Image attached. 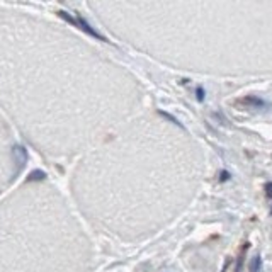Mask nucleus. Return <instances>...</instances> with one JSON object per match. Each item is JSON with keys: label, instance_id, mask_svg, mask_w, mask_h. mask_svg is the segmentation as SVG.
<instances>
[{"label": "nucleus", "instance_id": "obj_1", "mask_svg": "<svg viewBox=\"0 0 272 272\" xmlns=\"http://www.w3.org/2000/svg\"><path fill=\"white\" fill-rule=\"evenodd\" d=\"M61 14V17H63L66 22H70V24H73V26H77V27H80L83 32H87V34H90L92 37H95V39H99V41H106V37H102L99 34L97 31H95L94 27L90 26V24H87L85 20H83L82 17H73V15H70L68 12H60Z\"/></svg>", "mask_w": 272, "mask_h": 272}, {"label": "nucleus", "instance_id": "obj_2", "mask_svg": "<svg viewBox=\"0 0 272 272\" xmlns=\"http://www.w3.org/2000/svg\"><path fill=\"white\" fill-rule=\"evenodd\" d=\"M14 158H15V172H19L20 169L24 167V163H26V160H27V155H26V150L24 148H20V146H14Z\"/></svg>", "mask_w": 272, "mask_h": 272}, {"label": "nucleus", "instance_id": "obj_3", "mask_svg": "<svg viewBox=\"0 0 272 272\" xmlns=\"http://www.w3.org/2000/svg\"><path fill=\"white\" fill-rule=\"evenodd\" d=\"M43 179H46V174L41 172V170H34V172L29 174L27 182H31V181H43Z\"/></svg>", "mask_w": 272, "mask_h": 272}]
</instances>
